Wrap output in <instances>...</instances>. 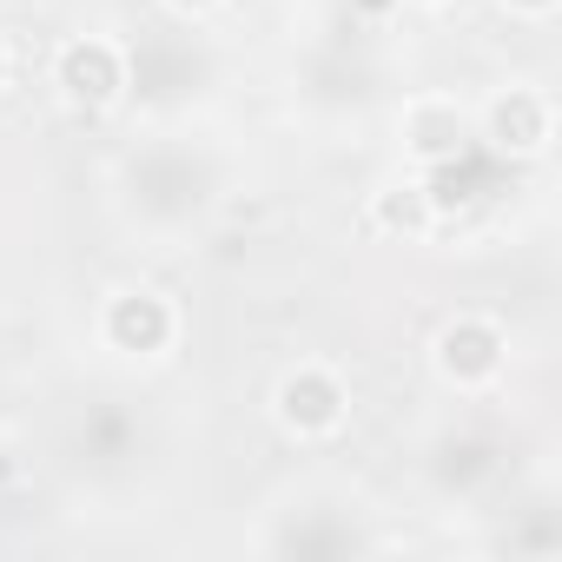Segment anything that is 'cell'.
<instances>
[{
  "label": "cell",
  "instance_id": "1",
  "mask_svg": "<svg viewBox=\"0 0 562 562\" xmlns=\"http://www.w3.org/2000/svg\"><path fill=\"white\" fill-rule=\"evenodd\" d=\"M351 417V384L331 364H292L285 378L271 384V424L299 437V443H325L338 437Z\"/></svg>",
  "mask_w": 562,
  "mask_h": 562
},
{
  "label": "cell",
  "instance_id": "2",
  "mask_svg": "<svg viewBox=\"0 0 562 562\" xmlns=\"http://www.w3.org/2000/svg\"><path fill=\"white\" fill-rule=\"evenodd\" d=\"M509 364V331L483 312H457L450 325H437L430 338V371L450 384V391H490Z\"/></svg>",
  "mask_w": 562,
  "mask_h": 562
},
{
  "label": "cell",
  "instance_id": "3",
  "mask_svg": "<svg viewBox=\"0 0 562 562\" xmlns=\"http://www.w3.org/2000/svg\"><path fill=\"white\" fill-rule=\"evenodd\" d=\"M54 93L74 113H106L126 100V47L106 34H74L54 47Z\"/></svg>",
  "mask_w": 562,
  "mask_h": 562
},
{
  "label": "cell",
  "instance_id": "4",
  "mask_svg": "<svg viewBox=\"0 0 562 562\" xmlns=\"http://www.w3.org/2000/svg\"><path fill=\"white\" fill-rule=\"evenodd\" d=\"M100 345L120 358H166L179 345V305L153 285H120L100 305Z\"/></svg>",
  "mask_w": 562,
  "mask_h": 562
},
{
  "label": "cell",
  "instance_id": "5",
  "mask_svg": "<svg viewBox=\"0 0 562 562\" xmlns=\"http://www.w3.org/2000/svg\"><path fill=\"white\" fill-rule=\"evenodd\" d=\"M476 133L503 159H542L549 139H555V106H549L542 87H496L483 120H476Z\"/></svg>",
  "mask_w": 562,
  "mask_h": 562
},
{
  "label": "cell",
  "instance_id": "6",
  "mask_svg": "<svg viewBox=\"0 0 562 562\" xmlns=\"http://www.w3.org/2000/svg\"><path fill=\"white\" fill-rule=\"evenodd\" d=\"M397 133H404V153H411V166H417V172H430V166H457V159H463L470 120H463V106H457V100H443V93H424V100H411V106H404Z\"/></svg>",
  "mask_w": 562,
  "mask_h": 562
},
{
  "label": "cell",
  "instance_id": "7",
  "mask_svg": "<svg viewBox=\"0 0 562 562\" xmlns=\"http://www.w3.org/2000/svg\"><path fill=\"white\" fill-rule=\"evenodd\" d=\"M371 232H384V238H404V245H417V238H430V232H437V205H430V186H424V172L384 179V186L371 192Z\"/></svg>",
  "mask_w": 562,
  "mask_h": 562
},
{
  "label": "cell",
  "instance_id": "8",
  "mask_svg": "<svg viewBox=\"0 0 562 562\" xmlns=\"http://www.w3.org/2000/svg\"><path fill=\"white\" fill-rule=\"evenodd\" d=\"M496 8H503V14H516V21H549L562 0H496Z\"/></svg>",
  "mask_w": 562,
  "mask_h": 562
},
{
  "label": "cell",
  "instance_id": "9",
  "mask_svg": "<svg viewBox=\"0 0 562 562\" xmlns=\"http://www.w3.org/2000/svg\"><path fill=\"white\" fill-rule=\"evenodd\" d=\"M172 14H205V8H218V0H166Z\"/></svg>",
  "mask_w": 562,
  "mask_h": 562
},
{
  "label": "cell",
  "instance_id": "10",
  "mask_svg": "<svg viewBox=\"0 0 562 562\" xmlns=\"http://www.w3.org/2000/svg\"><path fill=\"white\" fill-rule=\"evenodd\" d=\"M364 14H391V8H404V0H358Z\"/></svg>",
  "mask_w": 562,
  "mask_h": 562
},
{
  "label": "cell",
  "instance_id": "11",
  "mask_svg": "<svg viewBox=\"0 0 562 562\" xmlns=\"http://www.w3.org/2000/svg\"><path fill=\"white\" fill-rule=\"evenodd\" d=\"M14 80V54H8V41H0V87Z\"/></svg>",
  "mask_w": 562,
  "mask_h": 562
},
{
  "label": "cell",
  "instance_id": "12",
  "mask_svg": "<svg viewBox=\"0 0 562 562\" xmlns=\"http://www.w3.org/2000/svg\"><path fill=\"white\" fill-rule=\"evenodd\" d=\"M411 8H430V14H437V8H450V0H411Z\"/></svg>",
  "mask_w": 562,
  "mask_h": 562
}]
</instances>
